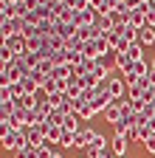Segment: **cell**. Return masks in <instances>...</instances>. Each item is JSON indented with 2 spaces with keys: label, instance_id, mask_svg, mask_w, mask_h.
Wrapping results in <instances>:
<instances>
[{
  "label": "cell",
  "instance_id": "6",
  "mask_svg": "<svg viewBox=\"0 0 155 158\" xmlns=\"http://www.w3.org/2000/svg\"><path fill=\"white\" fill-rule=\"evenodd\" d=\"M6 48L14 54V56H20V54H26V37L23 34H11L9 40H6Z\"/></svg>",
  "mask_w": 155,
  "mask_h": 158
},
{
  "label": "cell",
  "instance_id": "10",
  "mask_svg": "<svg viewBox=\"0 0 155 158\" xmlns=\"http://www.w3.org/2000/svg\"><path fill=\"white\" fill-rule=\"evenodd\" d=\"M79 122H82V118L76 116V113H68V116H65V122H62V130H71V133H79V130H82V127H79Z\"/></svg>",
  "mask_w": 155,
  "mask_h": 158
},
{
  "label": "cell",
  "instance_id": "13",
  "mask_svg": "<svg viewBox=\"0 0 155 158\" xmlns=\"http://www.w3.org/2000/svg\"><path fill=\"white\" fill-rule=\"evenodd\" d=\"M14 155H17V158H37V155H40V150H37V147H31V144H26V147H20V150H17Z\"/></svg>",
  "mask_w": 155,
  "mask_h": 158
},
{
  "label": "cell",
  "instance_id": "12",
  "mask_svg": "<svg viewBox=\"0 0 155 158\" xmlns=\"http://www.w3.org/2000/svg\"><path fill=\"white\" fill-rule=\"evenodd\" d=\"M138 45H155V31H152V28L144 26V28L138 31Z\"/></svg>",
  "mask_w": 155,
  "mask_h": 158
},
{
  "label": "cell",
  "instance_id": "16",
  "mask_svg": "<svg viewBox=\"0 0 155 158\" xmlns=\"http://www.w3.org/2000/svg\"><path fill=\"white\" fill-rule=\"evenodd\" d=\"M28 11H31V6L26 3V0H20V3H14V17H28Z\"/></svg>",
  "mask_w": 155,
  "mask_h": 158
},
{
  "label": "cell",
  "instance_id": "8",
  "mask_svg": "<svg viewBox=\"0 0 155 158\" xmlns=\"http://www.w3.org/2000/svg\"><path fill=\"white\" fill-rule=\"evenodd\" d=\"M110 147H113V155L116 158H124V152H127V138L124 135H113L110 138Z\"/></svg>",
  "mask_w": 155,
  "mask_h": 158
},
{
  "label": "cell",
  "instance_id": "20",
  "mask_svg": "<svg viewBox=\"0 0 155 158\" xmlns=\"http://www.w3.org/2000/svg\"><path fill=\"white\" fill-rule=\"evenodd\" d=\"M9 96H11V99H20V96H23V88H20V85H9Z\"/></svg>",
  "mask_w": 155,
  "mask_h": 158
},
{
  "label": "cell",
  "instance_id": "5",
  "mask_svg": "<svg viewBox=\"0 0 155 158\" xmlns=\"http://www.w3.org/2000/svg\"><path fill=\"white\" fill-rule=\"evenodd\" d=\"M121 105H124V99H113V102L104 107V118H107L110 124H116L121 118Z\"/></svg>",
  "mask_w": 155,
  "mask_h": 158
},
{
  "label": "cell",
  "instance_id": "24",
  "mask_svg": "<svg viewBox=\"0 0 155 158\" xmlns=\"http://www.w3.org/2000/svg\"><path fill=\"white\" fill-rule=\"evenodd\" d=\"M9 3H11V6H14V3H20V0H9Z\"/></svg>",
  "mask_w": 155,
  "mask_h": 158
},
{
  "label": "cell",
  "instance_id": "15",
  "mask_svg": "<svg viewBox=\"0 0 155 158\" xmlns=\"http://www.w3.org/2000/svg\"><path fill=\"white\" fill-rule=\"evenodd\" d=\"M133 127V122H130V118H119V122H116L113 124V130H116V135H124L127 130Z\"/></svg>",
  "mask_w": 155,
  "mask_h": 158
},
{
  "label": "cell",
  "instance_id": "18",
  "mask_svg": "<svg viewBox=\"0 0 155 158\" xmlns=\"http://www.w3.org/2000/svg\"><path fill=\"white\" fill-rule=\"evenodd\" d=\"M124 138H127V144H138V124H133V127L124 133Z\"/></svg>",
  "mask_w": 155,
  "mask_h": 158
},
{
  "label": "cell",
  "instance_id": "4",
  "mask_svg": "<svg viewBox=\"0 0 155 158\" xmlns=\"http://www.w3.org/2000/svg\"><path fill=\"white\" fill-rule=\"evenodd\" d=\"M107 144H110L107 138H104L102 133H96V135H93V141H90V147H88V155H85V158H96L99 152H107Z\"/></svg>",
  "mask_w": 155,
  "mask_h": 158
},
{
  "label": "cell",
  "instance_id": "21",
  "mask_svg": "<svg viewBox=\"0 0 155 158\" xmlns=\"http://www.w3.org/2000/svg\"><path fill=\"white\" fill-rule=\"evenodd\" d=\"M144 150H147V152H149V155H155V135H152V138H149V141H147V144H144Z\"/></svg>",
  "mask_w": 155,
  "mask_h": 158
},
{
  "label": "cell",
  "instance_id": "2",
  "mask_svg": "<svg viewBox=\"0 0 155 158\" xmlns=\"http://www.w3.org/2000/svg\"><path fill=\"white\" fill-rule=\"evenodd\" d=\"M23 133H26V144H31V147H37V150L45 144V133H43L40 124H28V127H23Z\"/></svg>",
  "mask_w": 155,
  "mask_h": 158
},
{
  "label": "cell",
  "instance_id": "23",
  "mask_svg": "<svg viewBox=\"0 0 155 158\" xmlns=\"http://www.w3.org/2000/svg\"><path fill=\"white\" fill-rule=\"evenodd\" d=\"M51 158H62V152H56V150H54V155H51Z\"/></svg>",
  "mask_w": 155,
  "mask_h": 158
},
{
  "label": "cell",
  "instance_id": "7",
  "mask_svg": "<svg viewBox=\"0 0 155 158\" xmlns=\"http://www.w3.org/2000/svg\"><path fill=\"white\" fill-rule=\"evenodd\" d=\"M76 31H79V28H76V23H59V20H56V34H59L65 43H68L71 37H76Z\"/></svg>",
  "mask_w": 155,
  "mask_h": 158
},
{
  "label": "cell",
  "instance_id": "9",
  "mask_svg": "<svg viewBox=\"0 0 155 158\" xmlns=\"http://www.w3.org/2000/svg\"><path fill=\"white\" fill-rule=\"evenodd\" d=\"M113 65H116V71L124 76V73L130 71V65H133V59H130L127 54H113Z\"/></svg>",
  "mask_w": 155,
  "mask_h": 158
},
{
  "label": "cell",
  "instance_id": "3",
  "mask_svg": "<svg viewBox=\"0 0 155 158\" xmlns=\"http://www.w3.org/2000/svg\"><path fill=\"white\" fill-rule=\"evenodd\" d=\"M96 133H99V130H90V127H82L79 133H76V135H73V147H76V150H88V147H90V141H93V135H96Z\"/></svg>",
  "mask_w": 155,
  "mask_h": 158
},
{
  "label": "cell",
  "instance_id": "14",
  "mask_svg": "<svg viewBox=\"0 0 155 158\" xmlns=\"http://www.w3.org/2000/svg\"><path fill=\"white\" fill-rule=\"evenodd\" d=\"M141 51H144V45H138V43H133V45L127 48V56L133 59V62H138V59H144V56H141Z\"/></svg>",
  "mask_w": 155,
  "mask_h": 158
},
{
  "label": "cell",
  "instance_id": "25",
  "mask_svg": "<svg viewBox=\"0 0 155 158\" xmlns=\"http://www.w3.org/2000/svg\"><path fill=\"white\" fill-rule=\"evenodd\" d=\"M113 158H116V155H113Z\"/></svg>",
  "mask_w": 155,
  "mask_h": 158
},
{
  "label": "cell",
  "instance_id": "22",
  "mask_svg": "<svg viewBox=\"0 0 155 158\" xmlns=\"http://www.w3.org/2000/svg\"><path fill=\"white\" fill-rule=\"evenodd\" d=\"M51 155H54L51 147H40V155H37V158H51Z\"/></svg>",
  "mask_w": 155,
  "mask_h": 158
},
{
  "label": "cell",
  "instance_id": "1",
  "mask_svg": "<svg viewBox=\"0 0 155 158\" xmlns=\"http://www.w3.org/2000/svg\"><path fill=\"white\" fill-rule=\"evenodd\" d=\"M0 147L9 150V152H17L20 147H26V133H23V130H11L3 141H0Z\"/></svg>",
  "mask_w": 155,
  "mask_h": 158
},
{
  "label": "cell",
  "instance_id": "11",
  "mask_svg": "<svg viewBox=\"0 0 155 158\" xmlns=\"http://www.w3.org/2000/svg\"><path fill=\"white\" fill-rule=\"evenodd\" d=\"M20 88H23V93H28V96H34L37 90H40V85H37V82H34V79L28 76V73H26V76L20 79Z\"/></svg>",
  "mask_w": 155,
  "mask_h": 158
},
{
  "label": "cell",
  "instance_id": "17",
  "mask_svg": "<svg viewBox=\"0 0 155 158\" xmlns=\"http://www.w3.org/2000/svg\"><path fill=\"white\" fill-rule=\"evenodd\" d=\"M73 135H76V133H71V130H62V138H59V147H68V150H71V147H73Z\"/></svg>",
  "mask_w": 155,
  "mask_h": 158
},
{
  "label": "cell",
  "instance_id": "19",
  "mask_svg": "<svg viewBox=\"0 0 155 158\" xmlns=\"http://www.w3.org/2000/svg\"><path fill=\"white\" fill-rule=\"evenodd\" d=\"M0 59H3V62L9 65V62H14V54H11V51H9V48L3 45V48H0Z\"/></svg>",
  "mask_w": 155,
  "mask_h": 158
}]
</instances>
